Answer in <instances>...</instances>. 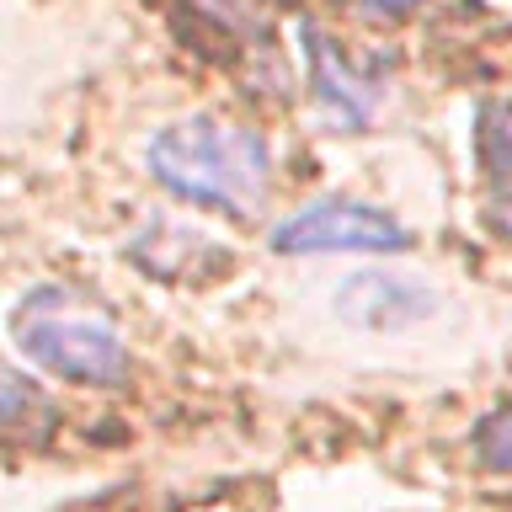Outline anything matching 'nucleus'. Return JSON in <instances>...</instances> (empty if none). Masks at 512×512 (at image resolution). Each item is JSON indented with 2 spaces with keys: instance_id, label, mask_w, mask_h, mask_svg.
<instances>
[{
  "instance_id": "obj_1",
  "label": "nucleus",
  "mask_w": 512,
  "mask_h": 512,
  "mask_svg": "<svg viewBox=\"0 0 512 512\" xmlns=\"http://www.w3.org/2000/svg\"><path fill=\"white\" fill-rule=\"evenodd\" d=\"M150 176L187 203L251 219L267 198V144L251 128L182 118L150 139Z\"/></svg>"
},
{
  "instance_id": "obj_2",
  "label": "nucleus",
  "mask_w": 512,
  "mask_h": 512,
  "mask_svg": "<svg viewBox=\"0 0 512 512\" xmlns=\"http://www.w3.org/2000/svg\"><path fill=\"white\" fill-rule=\"evenodd\" d=\"M16 347L27 352L43 374L75 384H118L128 374V352L107 320L70 315V299L59 288H38L16 310Z\"/></svg>"
},
{
  "instance_id": "obj_3",
  "label": "nucleus",
  "mask_w": 512,
  "mask_h": 512,
  "mask_svg": "<svg viewBox=\"0 0 512 512\" xmlns=\"http://www.w3.org/2000/svg\"><path fill=\"white\" fill-rule=\"evenodd\" d=\"M406 224L390 219L374 203L352 198H320L299 214H288L272 230V251L283 256H315V251H406Z\"/></svg>"
},
{
  "instance_id": "obj_4",
  "label": "nucleus",
  "mask_w": 512,
  "mask_h": 512,
  "mask_svg": "<svg viewBox=\"0 0 512 512\" xmlns=\"http://www.w3.org/2000/svg\"><path fill=\"white\" fill-rule=\"evenodd\" d=\"M299 38H304V64H310V86H315L320 112H326L331 123H342L347 134L368 128V118H374V107L384 96L379 75L358 70L315 22H299Z\"/></svg>"
},
{
  "instance_id": "obj_5",
  "label": "nucleus",
  "mask_w": 512,
  "mask_h": 512,
  "mask_svg": "<svg viewBox=\"0 0 512 512\" xmlns=\"http://www.w3.org/2000/svg\"><path fill=\"white\" fill-rule=\"evenodd\" d=\"M336 310L363 331H400L427 320L438 304H432V288L400 278V272H358L336 288Z\"/></svg>"
},
{
  "instance_id": "obj_6",
  "label": "nucleus",
  "mask_w": 512,
  "mask_h": 512,
  "mask_svg": "<svg viewBox=\"0 0 512 512\" xmlns=\"http://www.w3.org/2000/svg\"><path fill=\"white\" fill-rule=\"evenodd\" d=\"M475 155L491 187H512V102H486L475 118Z\"/></svg>"
},
{
  "instance_id": "obj_7",
  "label": "nucleus",
  "mask_w": 512,
  "mask_h": 512,
  "mask_svg": "<svg viewBox=\"0 0 512 512\" xmlns=\"http://www.w3.org/2000/svg\"><path fill=\"white\" fill-rule=\"evenodd\" d=\"M475 459L496 475H512V406L491 411L475 432Z\"/></svg>"
},
{
  "instance_id": "obj_8",
  "label": "nucleus",
  "mask_w": 512,
  "mask_h": 512,
  "mask_svg": "<svg viewBox=\"0 0 512 512\" xmlns=\"http://www.w3.org/2000/svg\"><path fill=\"white\" fill-rule=\"evenodd\" d=\"M32 406V390L22 379H11V374H0V422H16Z\"/></svg>"
},
{
  "instance_id": "obj_9",
  "label": "nucleus",
  "mask_w": 512,
  "mask_h": 512,
  "mask_svg": "<svg viewBox=\"0 0 512 512\" xmlns=\"http://www.w3.org/2000/svg\"><path fill=\"white\" fill-rule=\"evenodd\" d=\"M342 6L363 11V16H379V22H395V16H411L422 0H342Z\"/></svg>"
},
{
  "instance_id": "obj_10",
  "label": "nucleus",
  "mask_w": 512,
  "mask_h": 512,
  "mask_svg": "<svg viewBox=\"0 0 512 512\" xmlns=\"http://www.w3.org/2000/svg\"><path fill=\"white\" fill-rule=\"evenodd\" d=\"M486 219L496 235L512 240V187H491V203H486Z\"/></svg>"
}]
</instances>
